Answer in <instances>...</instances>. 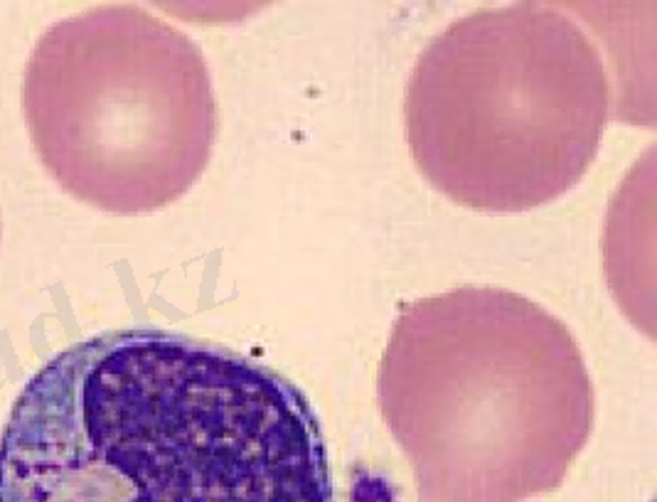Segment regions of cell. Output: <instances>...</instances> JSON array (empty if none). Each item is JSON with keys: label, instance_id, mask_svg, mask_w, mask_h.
<instances>
[{"label": "cell", "instance_id": "cell-1", "mask_svg": "<svg viewBox=\"0 0 657 502\" xmlns=\"http://www.w3.org/2000/svg\"><path fill=\"white\" fill-rule=\"evenodd\" d=\"M0 502H335L318 414L281 372L163 327L79 340L0 433Z\"/></svg>", "mask_w": 657, "mask_h": 502}, {"label": "cell", "instance_id": "cell-4", "mask_svg": "<svg viewBox=\"0 0 657 502\" xmlns=\"http://www.w3.org/2000/svg\"><path fill=\"white\" fill-rule=\"evenodd\" d=\"M22 109L57 185L114 215L182 197L217 138L200 47L136 6L91 8L47 27L25 65Z\"/></svg>", "mask_w": 657, "mask_h": 502}, {"label": "cell", "instance_id": "cell-2", "mask_svg": "<svg viewBox=\"0 0 657 502\" xmlns=\"http://www.w3.org/2000/svg\"><path fill=\"white\" fill-rule=\"evenodd\" d=\"M377 402L419 502H527L557 490L596 419L571 330L492 286L404 306L377 372Z\"/></svg>", "mask_w": 657, "mask_h": 502}, {"label": "cell", "instance_id": "cell-3", "mask_svg": "<svg viewBox=\"0 0 657 502\" xmlns=\"http://www.w3.org/2000/svg\"><path fill=\"white\" fill-rule=\"evenodd\" d=\"M613 116L593 37L537 3L453 20L419 55L404 126L419 170L458 205L524 212L569 192Z\"/></svg>", "mask_w": 657, "mask_h": 502}]
</instances>
